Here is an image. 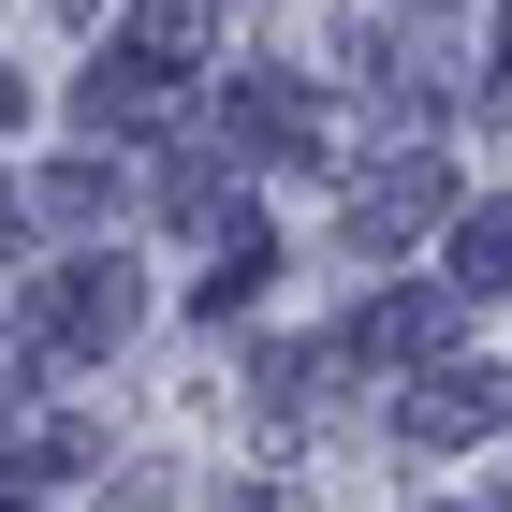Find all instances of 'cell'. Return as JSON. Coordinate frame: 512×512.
<instances>
[{
  "label": "cell",
  "mask_w": 512,
  "mask_h": 512,
  "mask_svg": "<svg viewBox=\"0 0 512 512\" xmlns=\"http://www.w3.org/2000/svg\"><path fill=\"white\" fill-rule=\"evenodd\" d=\"M0 118H15V74H0Z\"/></svg>",
  "instance_id": "obj_4"
},
{
  "label": "cell",
  "mask_w": 512,
  "mask_h": 512,
  "mask_svg": "<svg viewBox=\"0 0 512 512\" xmlns=\"http://www.w3.org/2000/svg\"><path fill=\"white\" fill-rule=\"evenodd\" d=\"M454 278H469V293H498V278H512V205H483V220H469V249H454Z\"/></svg>",
  "instance_id": "obj_2"
},
{
  "label": "cell",
  "mask_w": 512,
  "mask_h": 512,
  "mask_svg": "<svg viewBox=\"0 0 512 512\" xmlns=\"http://www.w3.org/2000/svg\"><path fill=\"white\" fill-rule=\"evenodd\" d=\"M118 322H132V278L118 264H74L59 293H44V337H59V352H103Z\"/></svg>",
  "instance_id": "obj_1"
},
{
  "label": "cell",
  "mask_w": 512,
  "mask_h": 512,
  "mask_svg": "<svg viewBox=\"0 0 512 512\" xmlns=\"http://www.w3.org/2000/svg\"><path fill=\"white\" fill-rule=\"evenodd\" d=\"M15 235H30V205H15V176H0V249H15Z\"/></svg>",
  "instance_id": "obj_3"
}]
</instances>
